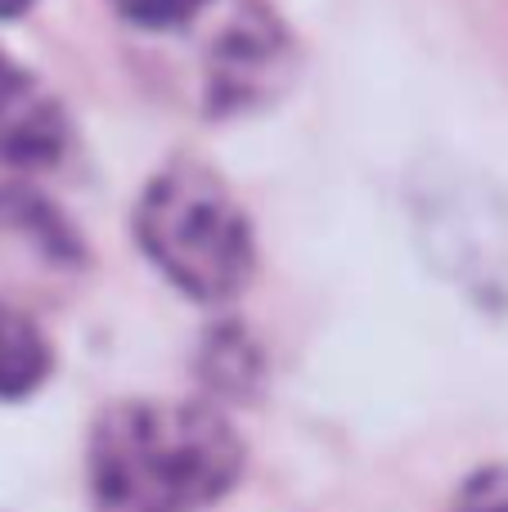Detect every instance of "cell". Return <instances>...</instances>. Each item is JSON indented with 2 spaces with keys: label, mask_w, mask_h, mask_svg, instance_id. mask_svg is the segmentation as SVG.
I'll return each instance as SVG.
<instances>
[{
  "label": "cell",
  "mask_w": 508,
  "mask_h": 512,
  "mask_svg": "<svg viewBox=\"0 0 508 512\" xmlns=\"http://www.w3.org/2000/svg\"><path fill=\"white\" fill-rule=\"evenodd\" d=\"M207 5H212V0H113L117 14L140 27H180L194 14H203Z\"/></svg>",
  "instance_id": "obj_5"
},
{
  "label": "cell",
  "mask_w": 508,
  "mask_h": 512,
  "mask_svg": "<svg viewBox=\"0 0 508 512\" xmlns=\"http://www.w3.org/2000/svg\"><path fill=\"white\" fill-rule=\"evenodd\" d=\"M27 5H32V0H0V18H14V14H23Z\"/></svg>",
  "instance_id": "obj_7"
},
{
  "label": "cell",
  "mask_w": 508,
  "mask_h": 512,
  "mask_svg": "<svg viewBox=\"0 0 508 512\" xmlns=\"http://www.w3.org/2000/svg\"><path fill=\"white\" fill-rule=\"evenodd\" d=\"M95 512H207L234 490L243 441L198 400H117L90 427Z\"/></svg>",
  "instance_id": "obj_1"
},
{
  "label": "cell",
  "mask_w": 508,
  "mask_h": 512,
  "mask_svg": "<svg viewBox=\"0 0 508 512\" xmlns=\"http://www.w3.org/2000/svg\"><path fill=\"white\" fill-rule=\"evenodd\" d=\"M455 512H508V463H495V468L468 477L455 499Z\"/></svg>",
  "instance_id": "obj_6"
},
{
  "label": "cell",
  "mask_w": 508,
  "mask_h": 512,
  "mask_svg": "<svg viewBox=\"0 0 508 512\" xmlns=\"http://www.w3.org/2000/svg\"><path fill=\"white\" fill-rule=\"evenodd\" d=\"M135 243L171 288L203 306L239 297L257 270V234L243 203L194 158L171 162L144 185L135 203Z\"/></svg>",
  "instance_id": "obj_2"
},
{
  "label": "cell",
  "mask_w": 508,
  "mask_h": 512,
  "mask_svg": "<svg viewBox=\"0 0 508 512\" xmlns=\"http://www.w3.org/2000/svg\"><path fill=\"white\" fill-rule=\"evenodd\" d=\"M63 149V117L41 81L0 50V162L45 167Z\"/></svg>",
  "instance_id": "obj_3"
},
{
  "label": "cell",
  "mask_w": 508,
  "mask_h": 512,
  "mask_svg": "<svg viewBox=\"0 0 508 512\" xmlns=\"http://www.w3.org/2000/svg\"><path fill=\"white\" fill-rule=\"evenodd\" d=\"M50 373V342L23 315L0 301V400H18L36 391Z\"/></svg>",
  "instance_id": "obj_4"
}]
</instances>
